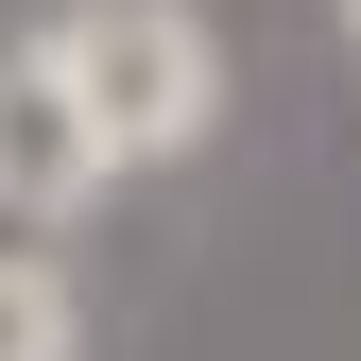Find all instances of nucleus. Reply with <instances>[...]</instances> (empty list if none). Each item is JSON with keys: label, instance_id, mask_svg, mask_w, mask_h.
<instances>
[{"label": "nucleus", "instance_id": "nucleus-1", "mask_svg": "<svg viewBox=\"0 0 361 361\" xmlns=\"http://www.w3.org/2000/svg\"><path fill=\"white\" fill-rule=\"evenodd\" d=\"M35 52L69 69L86 138H104L121 172L207 155V121H224V35L190 18V0H52V18H35Z\"/></svg>", "mask_w": 361, "mask_h": 361}, {"label": "nucleus", "instance_id": "nucleus-4", "mask_svg": "<svg viewBox=\"0 0 361 361\" xmlns=\"http://www.w3.org/2000/svg\"><path fill=\"white\" fill-rule=\"evenodd\" d=\"M327 18H344V52H361V0H327Z\"/></svg>", "mask_w": 361, "mask_h": 361}, {"label": "nucleus", "instance_id": "nucleus-3", "mask_svg": "<svg viewBox=\"0 0 361 361\" xmlns=\"http://www.w3.org/2000/svg\"><path fill=\"white\" fill-rule=\"evenodd\" d=\"M0 361H86V293L18 241H0Z\"/></svg>", "mask_w": 361, "mask_h": 361}, {"label": "nucleus", "instance_id": "nucleus-2", "mask_svg": "<svg viewBox=\"0 0 361 361\" xmlns=\"http://www.w3.org/2000/svg\"><path fill=\"white\" fill-rule=\"evenodd\" d=\"M104 190H121V155L86 138L69 69L35 52V35H0V224H69V207H104Z\"/></svg>", "mask_w": 361, "mask_h": 361}]
</instances>
